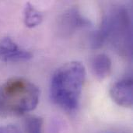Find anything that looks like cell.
<instances>
[{
	"instance_id": "cell-1",
	"label": "cell",
	"mask_w": 133,
	"mask_h": 133,
	"mask_svg": "<svg viewBox=\"0 0 133 133\" xmlns=\"http://www.w3.org/2000/svg\"><path fill=\"white\" fill-rule=\"evenodd\" d=\"M86 78V69L79 62H71L58 68L51 82V97L55 104L72 111L79 104Z\"/></svg>"
},
{
	"instance_id": "cell-2",
	"label": "cell",
	"mask_w": 133,
	"mask_h": 133,
	"mask_svg": "<svg viewBox=\"0 0 133 133\" xmlns=\"http://www.w3.org/2000/svg\"><path fill=\"white\" fill-rule=\"evenodd\" d=\"M40 91L29 80L14 77L0 87V113L23 115L33 111L39 102Z\"/></svg>"
},
{
	"instance_id": "cell-3",
	"label": "cell",
	"mask_w": 133,
	"mask_h": 133,
	"mask_svg": "<svg viewBox=\"0 0 133 133\" xmlns=\"http://www.w3.org/2000/svg\"><path fill=\"white\" fill-rule=\"evenodd\" d=\"M32 58L28 51L20 48L10 37H6L0 40V60L3 62L27 61Z\"/></svg>"
},
{
	"instance_id": "cell-4",
	"label": "cell",
	"mask_w": 133,
	"mask_h": 133,
	"mask_svg": "<svg viewBox=\"0 0 133 133\" xmlns=\"http://www.w3.org/2000/svg\"><path fill=\"white\" fill-rule=\"evenodd\" d=\"M110 95L119 106L131 108L133 102L132 79H123L116 82L110 90Z\"/></svg>"
},
{
	"instance_id": "cell-5",
	"label": "cell",
	"mask_w": 133,
	"mask_h": 133,
	"mask_svg": "<svg viewBox=\"0 0 133 133\" xmlns=\"http://www.w3.org/2000/svg\"><path fill=\"white\" fill-rule=\"evenodd\" d=\"M111 68V60L105 54H99L93 60L92 69L94 74L100 80L107 78L110 75Z\"/></svg>"
},
{
	"instance_id": "cell-6",
	"label": "cell",
	"mask_w": 133,
	"mask_h": 133,
	"mask_svg": "<svg viewBox=\"0 0 133 133\" xmlns=\"http://www.w3.org/2000/svg\"><path fill=\"white\" fill-rule=\"evenodd\" d=\"M43 16L41 13L37 10L30 3H27L24 9L23 20L27 27L33 28L38 26L42 21Z\"/></svg>"
},
{
	"instance_id": "cell-7",
	"label": "cell",
	"mask_w": 133,
	"mask_h": 133,
	"mask_svg": "<svg viewBox=\"0 0 133 133\" xmlns=\"http://www.w3.org/2000/svg\"><path fill=\"white\" fill-rule=\"evenodd\" d=\"M26 133H42L43 119L40 117L31 116L26 120Z\"/></svg>"
},
{
	"instance_id": "cell-8",
	"label": "cell",
	"mask_w": 133,
	"mask_h": 133,
	"mask_svg": "<svg viewBox=\"0 0 133 133\" xmlns=\"http://www.w3.org/2000/svg\"><path fill=\"white\" fill-rule=\"evenodd\" d=\"M0 133H21V132L15 125H4L0 126Z\"/></svg>"
}]
</instances>
